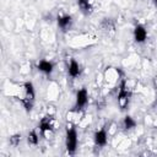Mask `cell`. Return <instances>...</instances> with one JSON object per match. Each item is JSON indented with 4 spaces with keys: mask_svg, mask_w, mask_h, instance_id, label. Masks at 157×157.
<instances>
[{
    "mask_svg": "<svg viewBox=\"0 0 157 157\" xmlns=\"http://www.w3.org/2000/svg\"><path fill=\"white\" fill-rule=\"evenodd\" d=\"M22 104L26 108V110H31L34 103V98H36V92H34V87L32 82H25L23 87H22Z\"/></svg>",
    "mask_w": 157,
    "mask_h": 157,
    "instance_id": "6da1fadb",
    "label": "cell"
},
{
    "mask_svg": "<svg viewBox=\"0 0 157 157\" xmlns=\"http://www.w3.org/2000/svg\"><path fill=\"white\" fill-rule=\"evenodd\" d=\"M65 146L69 155H74L77 148V132L74 126H70L66 129L65 135Z\"/></svg>",
    "mask_w": 157,
    "mask_h": 157,
    "instance_id": "7a4b0ae2",
    "label": "cell"
},
{
    "mask_svg": "<svg viewBox=\"0 0 157 157\" xmlns=\"http://www.w3.org/2000/svg\"><path fill=\"white\" fill-rule=\"evenodd\" d=\"M129 99H130V91L126 87V82L121 81L120 86H119V92H118V104L121 109H125L129 104Z\"/></svg>",
    "mask_w": 157,
    "mask_h": 157,
    "instance_id": "3957f363",
    "label": "cell"
},
{
    "mask_svg": "<svg viewBox=\"0 0 157 157\" xmlns=\"http://www.w3.org/2000/svg\"><path fill=\"white\" fill-rule=\"evenodd\" d=\"M55 126H56V121H55V119H54L53 117H50V115L44 117V118L40 120V123H39V130H40V132H42L43 135H47L48 132H52V131L55 129Z\"/></svg>",
    "mask_w": 157,
    "mask_h": 157,
    "instance_id": "277c9868",
    "label": "cell"
},
{
    "mask_svg": "<svg viewBox=\"0 0 157 157\" xmlns=\"http://www.w3.org/2000/svg\"><path fill=\"white\" fill-rule=\"evenodd\" d=\"M88 102V93L86 88H81L76 93V103H75V110H81Z\"/></svg>",
    "mask_w": 157,
    "mask_h": 157,
    "instance_id": "5b68a950",
    "label": "cell"
},
{
    "mask_svg": "<svg viewBox=\"0 0 157 157\" xmlns=\"http://www.w3.org/2000/svg\"><path fill=\"white\" fill-rule=\"evenodd\" d=\"M134 39L136 43H144L147 39V29L142 25H137L134 28Z\"/></svg>",
    "mask_w": 157,
    "mask_h": 157,
    "instance_id": "8992f818",
    "label": "cell"
},
{
    "mask_svg": "<svg viewBox=\"0 0 157 157\" xmlns=\"http://www.w3.org/2000/svg\"><path fill=\"white\" fill-rule=\"evenodd\" d=\"M93 140H94V144L98 146V147H103L107 145L108 142V135H107V131L104 129H101V130H97L93 135Z\"/></svg>",
    "mask_w": 157,
    "mask_h": 157,
    "instance_id": "52a82bcc",
    "label": "cell"
},
{
    "mask_svg": "<svg viewBox=\"0 0 157 157\" xmlns=\"http://www.w3.org/2000/svg\"><path fill=\"white\" fill-rule=\"evenodd\" d=\"M56 22H58V27L63 32L69 31L71 28V26H72V18L69 15H61V16H59Z\"/></svg>",
    "mask_w": 157,
    "mask_h": 157,
    "instance_id": "ba28073f",
    "label": "cell"
},
{
    "mask_svg": "<svg viewBox=\"0 0 157 157\" xmlns=\"http://www.w3.org/2000/svg\"><path fill=\"white\" fill-rule=\"evenodd\" d=\"M37 69H38L40 72L45 74V75H50V74L53 72L54 65H53V63H52V61L43 59V60H40V61L37 64Z\"/></svg>",
    "mask_w": 157,
    "mask_h": 157,
    "instance_id": "9c48e42d",
    "label": "cell"
},
{
    "mask_svg": "<svg viewBox=\"0 0 157 157\" xmlns=\"http://www.w3.org/2000/svg\"><path fill=\"white\" fill-rule=\"evenodd\" d=\"M67 72H69V75H70L72 78L80 76L81 69H80L78 63H77L75 59H71V60H70V63H69V65H67Z\"/></svg>",
    "mask_w": 157,
    "mask_h": 157,
    "instance_id": "30bf717a",
    "label": "cell"
},
{
    "mask_svg": "<svg viewBox=\"0 0 157 157\" xmlns=\"http://www.w3.org/2000/svg\"><path fill=\"white\" fill-rule=\"evenodd\" d=\"M77 5L80 6L81 11L83 13H86V15H88V13L92 12V9H93L92 0H77Z\"/></svg>",
    "mask_w": 157,
    "mask_h": 157,
    "instance_id": "8fae6325",
    "label": "cell"
},
{
    "mask_svg": "<svg viewBox=\"0 0 157 157\" xmlns=\"http://www.w3.org/2000/svg\"><path fill=\"white\" fill-rule=\"evenodd\" d=\"M102 28H103L105 32H114L115 26H114V23L112 22V20L104 18V21L102 22Z\"/></svg>",
    "mask_w": 157,
    "mask_h": 157,
    "instance_id": "7c38bea8",
    "label": "cell"
},
{
    "mask_svg": "<svg viewBox=\"0 0 157 157\" xmlns=\"http://www.w3.org/2000/svg\"><path fill=\"white\" fill-rule=\"evenodd\" d=\"M123 125H124V128L126 129V130H130V129H132V128H135L136 126V121L131 118V117H125L124 118V120H123Z\"/></svg>",
    "mask_w": 157,
    "mask_h": 157,
    "instance_id": "4fadbf2b",
    "label": "cell"
},
{
    "mask_svg": "<svg viewBox=\"0 0 157 157\" xmlns=\"http://www.w3.org/2000/svg\"><path fill=\"white\" fill-rule=\"evenodd\" d=\"M27 140H28V144H29V145H37V144L39 142V136H38V134H37L36 131H31V132L28 134Z\"/></svg>",
    "mask_w": 157,
    "mask_h": 157,
    "instance_id": "5bb4252c",
    "label": "cell"
},
{
    "mask_svg": "<svg viewBox=\"0 0 157 157\" xmlns=\"http://www.w3.org/2000/svg\"><path fill=\"white\" fill-rule=\"evenodd\" d=\"M10 144L12 145V146H17L20 142H21V135H18V134H16V135H12L11 137H10Z\"/></svg>",
    "mask_w": 157,
    "mask_h": 157,
    "instance_id": "9a60e30c",
    "label": "cell"
},
{
    "mask_svg": "<svg viewBox=\"0 0 157 157\" xmlns=\"http://www.w3.org/2000/svg\"><path fill=\"white\" fill-rule=\"evenodd\" d=\"M153 83H155V87H156V90H157V75H156L155 80H153Z\"/></svg>",
    "mask_w": 157,
    "mask_h": 157,
    "instance_id": "2e32d148",
    "label": "cell"
}]
</instances>
